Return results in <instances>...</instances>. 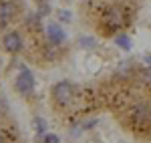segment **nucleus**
Segmentation results:
<instances>
[{
	"mask_svg": "<svg viewBox=\"0 0 151 143\" xmlns=\"http://www.w3.org/2000/svg\"><path fill=\"white\" fill-rule=\"evenodd\" d=\"M57 16L60 18V20H63V22H70V20H73V14H70L69 10H58V12H57Z\"/></svg>",
	"mask_w": 151,
	"mask_h": 143,
	"instance_id": "obj_6",
	"label": "nucleus"
},
{
	"mask_svg": "<svg viewBox=\"0 0 151 143\" xmlns=\"http://www.w3.org/2000/svg\"><path fill=\"white\" fill-rule=\"evenodd\" d=\"M32 89H35V79H32V75L28 71H22L18 75V79H16V91L22 93V95H28Z\"/></svg>",
	"mask_w": 151,
	"mask_h": 143,
	"instance_id": "obj_4",
	"label": "nucleus"
},
{
	"mask_svg": "<svg viewBox=\"0 0 151 143\" xmlns=\"http://www.w3.org/2000/svg\"><path fill=\"white\" fill-rule=\"evenodd\" d=\"M117 45H121L123 48H129V40L123 34H119V36H117Z\"/></svg>",
	"mask_w": 151,
	"mask_h": 143,
	"instance_id": "obj_7",
	"label": "nucleus"
},
{
	"mask_svg": "<svg viewBox=\"0 0 151 143\" xmlns=\"http://www.w3.org/2000/svg\"><path fill=\"white\" fill-rule=\"evenodd\" d=\"M47 36H48V40H50L52 45H60V42L65 40V30H63L58 24L50 22L47 26Z\"/></svg>",
	"mask_w": 151,
	"mask_h": 143,
	"instance_id": "obj_5",
	"label": "nucleus"
},
{
	"mask_svg": "<svg viewBox=\"0 0 151 143\" xmlns=\"http://www.w3.org/2000/svg\"><path fill=\"white\" fill-rule=\"evenodd\" d=\"M45 143H58V137L52 135V133H48L47 137H45Z\"/></svg>",
	"mask_w": 151,
	"mask_h": 143,
	"instance_id": "obj_8",
	"label": "nucleus"
},
{
	"mask_svg": "<svg viewBox=\"0 0 151 143\" xmlns=\"http://www.w3.org/2000/svg\"><path fill=\"white\" fill-rule=\"evenodd\" d=\"M2 48L8 52V55H18L22 52L24 48V42H22V36L18 34L16 30H10L2 36Z\"/></svg>",
	"mask_w": 151,
	"mask_h": 143,
	"instance_id": "obj_2",
	"label": "nucleus"
},
{
	"mask_svg": "<svg viewBox=\"0 0 151 143\" xmlns=\"http://www.w3.org/2000/svg\"><path fill=\"white\" fill-rule=\"evenodd\" d=\"M50 99H52V105H57V107L70 105L73 99H75V85L70 81H58L50 89Z\"/></svg>",
	"mask_w": 151,
	"mask_h": 143,
	"instance_id": "obj_1",
	"label": "nucleus"
},
{
	"mask_svg": "<svg viewBox=\"0 0 151 143\" xmlns=\"http://www.w3.org/2000/svg\"><path fill=\"white\" fill-rule=\"evenodd\" d=\"M0 143H4V137H2V135H0Z\"/></svg>",
	"mask_w": 151,
	"mask_h": 143,
	"instance_id": "obj_9",
	"label": "nucleus"
},
{
	"mask_svg": "<svg viewBox=\"0 0 151 143\" xmlns=\"http://www.w3.org/2000/svg\"><path fill=\"white\" fill-rule=\"evenodd\" d=\"M16 16V6L10 0H2L0 2V28H4L6 24H10Z\"/></svg>",
	"mask_w": 151,
	"mask_h": 143,
	"instance_id": "obj_3",
	"label": "nucleus"
}]
</instances>
